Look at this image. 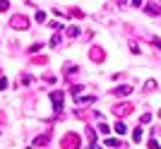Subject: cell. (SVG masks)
<instances>
[{
    "mask_svg": "<svg viewBox=\"0 0 161 149\" xmlns=\"http://www.w3.org/2000/svg\"><path fill=\"white\" fill-rule=\"evenodd\" d=\"M36 22H46V12H36Z\"/></svg>",
    "mask_w": 161,
    "mask_h": 149,
    "instance_id": "2e32d148",
    "label": "cell"
},
{
    "mask_svg": "<svg viewBox=\"0 0 161 149\" xmlns=\"http://www.w3.org/2000/svg\"><path fill=\"white\" fill-rule=\"evenodd\" d=\"M115 132H118V135H125V132H128V125H125L123 120H118L115 123Z\"/></svg>",
    "mask_w": 161,
    "mask_h": 149,
    "instance_id": "52a82bcc",
    "label": "cell"
},
{
    "mask_svg": "<svg viewBox=\"0 0 161 149\" xmlns=\"http://www.w3.org/2000/svg\"><path fill=\"white\" fill-rule=\"evenodd\" d=\"M120 3H123V0H120Z\"/></svg>",
    "mask_w": 161,
    "mask_h": 149,
    "instance_id": "7402d4cb",
    "label": "cell"
},
{
    "mask_svg": "<svg viewBox=\"0 0 161 149\" xmlns=\"http://www.w3.org/2000/svg\"><path fill=\"white\" fill-rule=\"evenodd\" d=\"M159 118H161V111H159Z\"/></svg>",
    "mask_w": 161,
    "mask_h": 149,
    "instance_id": "44dd1931",
    "label": "cell"
},
{
    "mask_svg": "<svg viewBox=\"0 0 161 149\" xmlns=\"http://www.w3.org/2000/svg\"><path fill=\"white\" fill-rule=\"evenodd\" d=\"M7 87V80H5V77H0V89H5Z\"/></svg>",
    "mask_w": 161,
    "mask_h": 149,
    "instance_id": "ac0fdd59",
    "label": "cell"
},
{
    "mask_svg": "<svg viewBox=\"0 0 161 149\" xmlns=\"http://www.w3.org/2000/svg\"><path fill=\"white\" fill-rule=\"evenodd\" d=\"M142 3H144V0H132V5H137V7H140Z\"/></svg>",
    "mask_w": 161,
    "mask_h": 149,
    "instance_id": "d6986e66",
    "label": "cell"
},
{
    "mask_svg": "<svg viewBox=\"0 0 161 149\" xmlns=\"http://www.w3.org/2000/svg\"><path fill=\"white\" fill-rule=\"evenodd\" d=\"M51 101H53V108H55V113H60V111H63V101H65L63 91H53V94H51Z\"/></svg>",
    "mask_w": 161,
    "mask_h": 149,
    "instance_id": "3957f363",
    "label": "cell"
},
{
    "mask_svg": "<svg viewBox=\"0 0 161 149\" xmlns=\"http://www.w3.org/2000/svg\"><path fill=\"white\" fill-rule=\"evenodd\" d=\"M132 111H135L132 103H118V106L113 108V113H115V115H130Z\"/></svg>",
    "mask_w": 161,
    "mask_h": 149,
    "instance_id": "277c9868",
    "label": "cell"
},
{
    "mask_svg": "<svg viewBox=\"0 0 161 149\" xmlns=\"http://www.w3.org/2000/svg\"><path fill=\"white\" fill-rule=\"evenodd\" d=\"M159 147H161V144H159V142H156L154 137H152V140H149V149H159Z\"/></svg>",
    "mask_w": 161,
    "mask_h": 149,
    "instance_id": "4fadbf2b",
    "label": "cell"
},
{
    "mask_svg": "<svg viewBox=\"0 0 161 149\" xmlns=\"http://www.w3.org/2000/svg\"><path fill=\"white\" fill-rule=\"evenodd\" d=\"M48 140H51V132H46V135H41V137H36V144H39V147H43Z\"/></svg>",
    "mask_w": 161,
    "mask_h": 149,
    "instance_id": "ba28073f",
    "label": "cell"
},
{
    "mask_svg": "<svg viewBox=\"0 0 161 149\" xmlns=\"http://www.w3.org/2000/svg\"><path fill=\"white\" fill-rule=\"evenodd\" d=\"M96 128H99L101 135H108V125H106V123H101V125H96Z\"/></svg>",
    "mask_w": 161,
    "mask_h": 149,
    "instance_id": "8fae6325",
    "label": "cell"
},
{
    "mask_svg": "<svg viewBox=\"0 0 161 149\" xmlns=\"http://www.w3.org/2000/svg\"><path fill=\"white\" fill-rule=\"evenodd\" d=\"M106 144H108V147H120V142H118V140H106Z\"/></svg>",
    "mask_w": 161,
    "mask_h": 149,
    "instance_id": "9a60e30c",
    "label": "cell"
},
{
    "mask_svg": "<svg viewBox=\"0 0 161 149\" xmlns=\"http://www.w3.org/2000/svg\"><path fill=\"white\" fill-rule=\"evenodd\" d=\"M140 120H142V123H149V120H152V113H144V115L140 118Z\"/></svg>",
    "mask_w": 161,
    "mask_h": 149,
    "instance_id": "e0dca14e",
    "label": "cell"
},
{
    "mask_svg": "<svg viewBox=\"0 0 161 149\" xmlns=\"http://www.w3.org/2000/svg\"><path fill=\"white\" fill-rule=\"evenodd\" d=\"M132 140H135V142H140V140H142V130H140V128L132 132Z\"/></svg>",
    "mask_w": 161,
    "mask_h": 149,
    "instance_id": "7c38bea8",
    "label": "cell"
},
{
    "mask_svg": "<svg viewBox=\"0 0 161 149\" xmlns=\"http://www.w3.org/2000/svg\"><path fill=\"white\" fill-rule=\"evenodd\" d=\"M67 36H70V39L80 36V29H77V27H70V29H67Z\"/></svg>",
    "mask_w": 161,
    "mask_h": 149,
    "instance_id": "30bf717a",
    "label": "cell"
},
{
    "mask_svg": "<svg viewBox=\"0 0 161 149\" xmlns=\"http://www.w3.org/2000/svg\"><path fill=\"white\" fill-rule=\"evenodd\" d=\"M161 10H159V5H154V3H149L147 5V14H152V17H156V14H159Z\"/></svg>",
    "mask_w": 161,
    "mask_h": 149,
    "instance_id": "8992f818",
    "label": "cell"
},
{
    "mask_svg": "<svg viewBox=\"0 0 161 149\" xmlns=\"http://www.w3.org/2000/svg\"><path fill=\"white\" fill-rule=\"evenodd\" d=\"M130 91H132V87H118V89H115V94H118V96H128Z\"/></svg>",
    "mask_w": 161,
    "mask_h": 149,
    "instance_id": "9c48e42d",
    "label": "cell"
},
{
    "mask_svg": "<svg viewBox=\"0 0 161 149\" xmlns=\"http://www.w3.org/2000/svg\"><path fill=\"white\" fill-rule=\"evenodd\" d=\"M92 60H103V51H99V46L92 48Z\"/></svg>",
    "mask_w": 161,
    "mask_h": 149,
    "instance_id": "5b68a950",
    "label": "cell"
},
{
    "mask_svg": "<svg viewBox=\"0 0 161 149\" xmlns=\"http://www.w3.org/2000/svg\"><path fill=\"white\" fill-rule=\"evenodd\" d=\"M80 147V135H75V132H67L63 137V149H77Z\"/></svg>",
    "mask_w": 161,
    "mask_h": 149,
    "instance_id": "6da1fadb",
    "label": "cell"
},
{
    "mask_svg": "<svg viewBox=\"0 0 161 149\" xmlns=\"http://www.w3.org/2000/svg\"><path fill=\"white\" fill-rule=\"evenodd\" d=\"M7 7H10V3H7V0H0V12H5Z\"/></svg>",
    "mask_w": 161,
    "mask_h": 149,
    "instance_id": "5bb4252c",
    "label": "cell"
},
{
    "mask_svg": "<svg viewBox=\"0 0 161 149\" xmlns=\"http://www.w3.org/2000/svg\"><path fill=\"white\" fill-rule=\"evenodd\" d=\"M89 149H101V147H96V144H89Z\"/></svg>",
    "mask_w": 161,
    "mask_h": 149,
    "instance_id": "ffe728a7",
    "label": "cell"
},
{
    "mask_svg": "<svg viewBox=\"0 0 161 149\" xmlns=\"http://www.w3.org/2000/svg\"><path fill=\"white\" fill-rule=\"evenodd\" d=\"M10 27H12V29H19V31H22V29L29 27V19L24 17V14H14L12 19H10Z\"/></svg>",
    "mask_w": 161,
    "mask_h": 149,
    "instance_id": "7a4b0ae2",
    "label": "cell"
}]
</instances>
